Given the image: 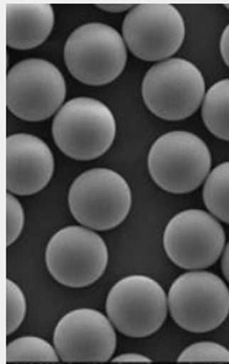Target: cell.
Masks as SVG:
<instances>
[{"label":"cell","mask_w":229,"mask_h":364,"mask_svg":"<svg viewBox=\"0 0 229 364\" xmlns=\"http://www.w3.org/2000/svg\"><path fill=\"white\" fill-rule=\"evenodd\" d=\"M6 245L10 246L20 237L24 226V211L21 203L12 193L6 196Z\"/></svg>","instance_id":"obj_20"},{"label":"cell","mask_w":229,"mask_h":364,"mask_svg":"<svg viewBox=\"0 0 229 364\" xmlns=\"http://www.w3.org/2000/svg\"><path fill=\"white\" fill-rule=\"evenodd\" d=\"M99 9H102L104 11L110 12H122L126 11L128 9L134 8L133 4H97Z\"/></svg>","instance_id":"obj_23"},{"label":"cell","mask_w":229,"mask_h":364,"mask_svg":"<svg viewBox=\"0 0 229 364\" xmlns=\"http://www.w3.org/2000/svg\"><path fill=\"white\" fill-rule=\"evenodd\" d=\"M221 223L203 210H185L166 225L163 246L168 257L182 269H206L218 262L225 250Z\"/></svg>","instance_id":"obj_10"},{"label":"cell","mask_w":229,"mask_h":364,"mask_svg":"<svg viewBox=\"0 0 229 364\" xmlns=\"http://www.w3.org/2000/svg\"><path fill=\"white\" fill-rule=\"evenodd\" d=\"M45 261L55 282L71 289L95 284L107 269V246L87 227L69 226L48 242Z\"/></svg>","instance_id":"obj_8"},{"label":"cell","mask_w":229,"mask_h":364,"mask_svg":"<svg viewBox=\"0 0 229 364\" xmlns=\"http://www.w3.org/2000/svg\"><path fill=\"white\" fill-rule=\"evenodd\" d=\"M27 313V301L22 289L6 280V334H12L23 322Z\"/></svg>","instance_id":"obj_18"},{"label":"cell","mask_w":229,"mask_h":364,"mask_svg":"<svg viewBox=\"0 0 229 364\" xmlns=\"http://www.w3.org/2000/svg\"><path fill=\"white\" fill-rule=\"evenodd\" d=\"M203 199L213 218L229 223V162L221 163L208 175Z\"/></svg>","instance_id":"obj_16"},{"label":"cell","mask_w":229,"mask_h":364,"mask_svg":"<svg viewBox=\"0 0 229 364\" xmlns=\"http://www.w3.org/2000/svg\"><path fill=\"white\" fill-rule=\"evenodd\" d=\"M213 157L204 140L190 132L175 131L159 136L151 146L147 166L157 186L169 193L197 190L208 178Z\"/></svg>","instance_id":"obj_2"},{"label":"cell","mask_w":229,"mask_h":364,"mask_svg":"<svg viewBox=\"0 0 229 364\" xmlns=\"http://www.w3.org/2000/svg\"><path fill=\"white\" fill-rule=\"evenodd\" d=\"M179 362H229V350L211 341L191 345L179 356Z\"/></svg>","instance_id":"obj_19"},{"label":"cell","mask_w":229,"mask_h":364,"mask_svg":"<svg viewBox=\"0 0 229 364\" xmlns=\"http://www.w3.org/2000/svg\"><path fill=\"white\" fill-rule=\"evenodd\" d=\"M107 314L126 337H150L166 321L168 298L162 286L151 277H123L107 294Z\"/></svg>","instance_id":"obj_9"},{"label":"cell","mask_w":229,"mask_h":364,"mask_svg":"<svg viewBox=\"0 0 229 364\" xmlns=\"http://www.w3.org/2000/svg\"><path fill=\"white\" fill-rule=\"evenodd\" d=\"M55 171V159L44 140L18 133L6 139V188L9 193L32 196L44 190Z\"/></svg>","instance_id":"obj_13"},{"label":"cell","mask_w":229,"mask_h":364,"mask_svg":"<svg viewBox=\"0 0 229 364\" xmlns=\"http://www.w3.org/2000/svg\"><path fill=\"white\" fill-rule=\"evenodd\" d=\"M55 145L76 161L103 156L114 143L116 119L100 100L79 97L60 107L52 122Z\"/></svg>","instance_id":"obj_1"},{"label":"cell","mask_w":229,"mask_h":364,"mask_svg":"<svg viewBox=\"0 0 229 364\" xmlns=\"http://www.w3.org/2000/svg\"><path fill=\"white\" fill-rule=\"evenodd\" d=\"M123 40L139 60L147 62L171 57L185 40V21L174 5H135L122 24Z\"/></svg>","instance_id":"obj_11"},{"label":"cell","mask_w":229,"mask_h":364,"mask_svg":"<svg viewBox=\"0 0 229 364\" xmlns=\"http://www.w3.org/2000/svg\"><path fill=\"white\" fill-rule=\"evenodd\" d=\"M68 70L80 82L104 86L122 74L127 64V45L107 24H83L76 28L64 46Z\"/></svg>","instance_id":"obj_4"},{"label":"cell","mask_w":229,"mask_h":364,"mask_svg":"<svg viewBox=\"0 0 229 364\" xmlns=\"http://www.w3.org/2000/svg\"><path fill=\"white\" fill-rule=\"evenodd\" d=\"M60 356L48 341L41 338L22 337L6 348L5 362H58Z\"/></svg>","instance_id":"obj_17"},{"label":"cell","mask_w":229,"mask_h":364,"mask_svg":"<svg viewBox=\"0 0 229 364\" xmlns=\"http://www.w3.org/2000/svg\"><path fill=\"white\" fill-rule=\"evenodd\" d=\"M168 308L179 327L192 333L218 328L229 315V289L216 274L190 272L173 282Z\"/></svg>","instance_id":"obj_7"},{"label":"cell","mask_w":229,"mask_h":364,"mask_svg":"<svg viewBox=\"0 0 229 364\" xmlns=\"http://www.w3.org/2000/svg\"><path fill=\"white\" fill-rule=\"evenodd\" d=\"M142 93L144 103L154 116L166 121H181L193 115L202 105L206 80L190 60L170 58L147 70Z\"/></svg>","instance_id":"obj_3"},{"label":"cell","mask_w":229,"mask_h":364,"mask_svg":"<svg viewBox=\"0 0 229 364\" xmlns=\"http://www.w3.org/2000/svg\"><path fill=\"white\" fill-rule=\"evenodd\" d=\"M223 257H222V273L225 275L227 282H229V242L223 250Z\"/></svg>","instance_id":"obj_24"},{"label":"cell","mask_w":229,"mask_h":364,"mask_svg":"<svg viewBox=\"0 0 229 364\" xmlns=\"http://www.w3.org/2000/svg\"><path fill=\"white\" fill-rule=\"evenodd\" d=\"M6 45L15 50L38 48L55 24L52 5L43 1H6Z\"/></svg>","instance_id":"obj_14"},{"label":"cell","mask_w":229,"mask_h":364,"mask_svg":"<svg viewBox=\"0 0 229 364\" xmlns=\"http://www.w3.org/2000/svg\"><path fill=\"white\" fill-rule=\"evenodd\" d=\"M220 51H221L222 58L229 68V24L225 28L222 33L221 40H220Z\"/></svg>","instance_id":"obj_21"},{"label":"cell","mask_w":229,"mask_h":364,"mask_svg":"<svg viewBox=\"0 0 229 364\" xmlns=\"http://www.w3.org/2000/svg\"><path fill=\"white\" fill-rule=\"evenodd\" d=\"M114 362H131V363L133 362H149L150 363L151 360L147 356L139 355V353H124V355L116 357Z\"/></svg>","instance_id":"obj_22"},{"label":"cell","mask_w":229,"mask_h":364,"mask_svg":"<svg viewBox=\"0 0 229 364\" xmlns=\"http://www.w3.org/2000/svg\"><path fill=\"white\" fill-rule=\"evenodd\" d=\"M225 8L228 9L229 10V4H225Z\"/></svg>","instance_id":"obj_25"},{"label":"cell","mask_w":229,"mask_h":364,"mask_svg":"<svg viewBox=\"0 0 229 364\" xmlns=\"http://www.w3.org/2000/svg\"><path fill=\"white\" fill-rule=\"evenodd\" d=\"M69 209L76 221L93 230H110L129 214L131 187L123 176L105 168L79 175L71 183Z\"/></svg>","instance_id":"obj_5"},{"label":"cell","mask_w":229,"mask_h":364,"mask_svg":"<svg viewBox=\"0 0 229 364\" xmlns=\"http://www.w3.org/2000/svg\"><path fill=\"white\" fill-rule=\"evenodd\" d=\"M67 95L60 69L45 60L31 58L15 64L6 76V104L12 115L39 122L55 115Z\"/></svg>","instance_id":"obj_6"},{"label":"cell","mask_w":229,"mask_h":364,"mask_svg":"<svg viewBox=\"0 0 229 364\" xmlns=\"http://www.w3.org/2000/svg\"><path fill=\"white\" fill-rule=\"evenodd\" d=\"M53 344L63 362H107L114 356L117 337L110 318L98 310L83 308L60 318Z\"/></svg>","instance_id":"obj_12"},{"label":"cell","mask_w":229,"mask_h":364,"mask_svg":"<svg viewBox=\"0 0 229 364\" xmlns=\"http://www.w3.org/2000/svg\"><path fill=\"white\" fill-rule=\"evenodd\" d=\"M203 122L216 138L229 141V79L213 83L204 97Z\"/></svg>","instance_id":"obj_15"}]
</instances>
